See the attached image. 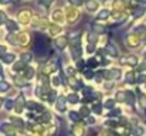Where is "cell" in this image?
<instances>
[{"mask_svg": "<svg viewBox=\"0 0 146 136\" xmlns=\"http://www.w3.org/2000/svg\"><path fill=\"white\" fill-rule=\"evenodd\" d=\"M30 61H31V55H30L29 52L21 55V62H30Z\"/></svg>", "mask_w": 146, "mask_h": 136, "instance_id": "obj_12", "label": "cell"}, {"mask_svg": "<svg viewBox=\"0 0 146 136\" xmlns=\"http://www.w3.org/2000/svg\"><path fill=\"white\" fill-rule=\"evenodd\" d=\"M113 105H115V102H113V99H108V101H106V102L104 103V106H105V108H109V109H111V108H112Z\"/></svg>", "mask_w": 146, "mask_h": 136, "instance_id": "obj_17", "label": "cell"}, {"mask_svg": "<svg viewBox=\"0 0 146 136\" xmlns=\"http://www.w3.org/2000/svg\"><path fill=\"white\" fill-rule=\"evenodd\" d=\"M94 111L99 113V111H101V105H95V106H94Z\"/></svg>", "mask_w": 146, "mask_h": 136, "instance_id": "obj_26", "label": "cell"}, {"mask_svg": "<svg viewBox=\"0 0 146 136\" xmlns=\"http://www.w3.org/2000/svg\"><path fill=\"white\" fill-rule=\"evenodd\" d=\"M132 133H133V136H143L145 135V128L136 125V126L132 129Z\"/></svg>", "mask_w": 146, "mask_h": 136, "instance_id": "obj_4", "label": "cell"}, {"mask_svg": "<svg viewBox=\"0 0 146 136\" xmlns=\"http://www.w3.org/2000/svg\"><path fill=\"white\" fill-rule=\"evenodd\" d=\"M68 101H70L71 103H77L80 99H78V95H75V94H71V95L68 96Z\"/></svg>", "mask_w": 146, "mask_h": 136, "instance_id": "obj_11", "label": "cell"}, {"mask_svg": "<svg viewBox=\"0 0 146 136\" xmlns=\"http://www.w3.org/2000/svg\"><path fill=\"white\" fill-rule=\"evenodd\" d=\"M54 84H55V85H57V84H60V78H57V77H55V78H54Z\"/></svg>", "mask_w": 146, "mask_h": 136, "instance_id": "obj_28", "label": "cell"}, {"mask_svg": "<svg viewBox=\"0 0 146 136\" xmlns=\"http://www.w3.org/2000/svg\"><path fill=\"white\" fill-rule=\"evenodd\" d=\"M116 99H119V101H125V91L118 92V94H116Z\"/></svg>", "mask_w": 146, "mask_h": 136, "instance_id": "obj_18", "label": "cell"}, {"mask_svg": "<svg viewBox=\"0 0 146 136\" xmlns=\"http://www.w3.org/2000/svg\"><path fill=\"white\" fill-rule=\"evenodd\" d=\"M138 82H146V75H141L138 78Z\"/></svg>", "mask_w": 146, "mask_h": 136, "instance_id": "obj_24", "label": "cell"}, {"mask_svg": "<svg viewBox=\"0 0 146 136\" xmlns=\"http://www.w3.org/2000/svg\"><path fill=\"white\" fill-rule=\"evenodd\" d=\"M109 16V10H102L99 14H98V19H106Z\"/></svg>", "mask_w": 146, "mask_h": 136, "instance_id": "obj_13", "label": "cell"}, {"mask_svg": "<svg viewBox=\"0 0 146 136\" xmlns=\"http://www.w3.org/2000/svg\"><path fill=\"white\" fill-rule=\"evenodd\" d=\"M126 81H128V82H133V81H135L133 72H128V74H126Z\"/></svg>", "mask_w": 146, "mask_h": 136, "instance_id": "obj_16", "label": "cell"}, {"mask_svg": "<svg viewBox=\"0 0 146 136\" xmlns=\"http://www.w3.org/2000/svg\"><path fill=\"white\" fill-rule=\"evenodd\" d=\"M138 3H141V4H146V0H136Z\"/></svg>", "mask_w": 146, "mask_h": 136, "instance_id": "obj_30", "label": "cell"}, {"mask_svg": "<svg viewBox=\"0 0 146 136\" xmlns=\"http://www.w3.org/2000/svg\"><path fill=\"white\" fill-rule=\"evenodd\" d=\"M87 7H88V10H95L98 7V4L94 0H88V1H87Z\"/></svg>", "mask_w": 146, "mask_h": 136, "instance_id": "obj_10", "label": "cell"}, {"mask_svg": "<svg viewBox=\"0 0 146 136\" xmlns=\"http://www.w3.org/2000/svg\"><path fill=\"white\" fill-rule=\"evenodd\" d=\"M10 90V84L6 81H0V92H7Z\"/></svg>", "mask_w": 146, "mask_h": 136, "instance_id": "obj_8", "label": "cell"}, {"mask_svg": "<svg viewBox=\"0 0 146 136\" xmlns=\"http://www.w3.org/2000/svg\"><path fill=\"white\" fill-rule=\"evenodd\" d=\"M72 4H75V6H81L82 4V0H70Z\"/></svg>", "mask_w": 146, "mask_h": 136, "instance_id": "obj_23", "label": "cell"}, {"mask_svg": "<svg viewBox=\"0 0 146 136\" xmlns=\"http://www.w3.org/2000/svg\"><path fill=\"white\" fill-rule=\"evenodd\" d=\"M65 43H67V38H60V45H57L60 50H62L65 47Z\"/></svg>", "mask_w": 146, "mask_h": 136, "instance_id": "obj_19", "label": "cell"}, {"mask_svg": "<svg viewBox=\"0 0 146 136\" xmlns=\"http://www.w3.org/2000/svg\"><path fill=\"white\" fill-rule=\"evenodd\" d=\"M0 105H1V99H0Z\"/></svg>", "mask_w": 146, "mask_h": 136, "instance_id": "obj_35", "label": "cell"}, {"mask_svg": "<svg viewBox=\"0 0 146 136\" xmlns=\"http://www.w3.org/2000/svg\"><path fill=\"white\" fill-rule=\"evenodd\" d=\"M43 3H46V4H48V3H51V0H41Z\"/></svg>", "mask_w": 146, "mask_h": 136, "instance_id": "obj_31", "label": "cell"}, {"mask_svg": "<svg viewBox=\"0 0 146 136\" xmlns=\"http://www.w3.org/2000/svg\"><path fill=\"white\" fill-rule=\"evenodd\" d=\"M0 1H1V3H9L10 0H0Z\"/></svg>", "mask_w": 146, "mask_h": 136, "instance_id": "obj_32", "label": "cell"}, {"mask_svg": "<svg viewBox=\"0 0 146 136\" xmlns=\"http://www.w3.org/2000/svg\"><path fill=\"white\" fill-rule=\"evenodd\" d=\"M7 103H6V108L7 109H11V106H13V103H11V101H6Z\"/></svg>", "mask_w": 146, "mask_h": 136, "instance_id": "obj_25", "label": "cell"}, {"mask_svg": "<svg viewBox=\"0 0 146 136\" xmlns=\"http://www.w3.org/2000/svg\"><path fill=\"white\" fill-rule=\"evenodd\" d=\"M106 52H108L111 57H116V55H118V50H116V47L113 44H109L106 47Z\"/></svg>", "mask_w": 146, "mask_h": 136, "instance_id": "obj_5", "label": "cell"}, {"mask_svg": "<svg viewBox=\"0 0 146 136\" xmlns=\"http://www.w3.org/2000/svg\"><path fill=\"white\" fill-rule=\"evenodd\" d=\"M108 78L109 80H119L121 78V71L119 70H109L108 71Z\"/></svg>", "mask_w": 146, "mask_h": 136, "instance_id": "obj_3", "label": "cell"}, {"mask_svg": "<svg viewBox=\"0 0 146 136\" xmlns=\"http://www.w3.org/2000/svg\"><path fill=\"white\" fill-rule=\"evenodd\" d=\"M7 27H9V30H10V31H13V30H17V24H16L14 21H9Z\"/></svg>", "mask_w": 146, "mask_h": 136, "instance_id": "obj_15", "label": "cell"}, {"mask_svg": "<svg viewBox=\"0 0 146 136\" xmlns=\"http://www.w3.org/2000/svg\"><path fill=\"white\" fill-rule=\"evenodd\" d=\"M6 20H7V17H6V14L0 11V24H1V23H4Z\"/></svg>", "mask_w": 146, "mask_h": 136, "instance_id": "obj_22", "label": "cell"}, {"mask_svg": "<svg viewBox=\"0 0 146 136\" xmlns=\"http://www.w3.org/2000/svg\"><path fill=\"white\" fill-rule=\"evenodd\" d=\"M70 119L75 122V121H78V119H80V116L77 115V112H74V111H71V112H70Z\"/></svg>", "mask_w": 146, "mask_h": 136, "instance_id": "obj_14", "label": "cell"}, {"mask_svg": "<svg viewBox=\"0 0 146 136\" xmlns=\"http://www.w3.org/2000/svg\"><path fill=\"white\" fill-rule=\"evenodd\" d=\"M119 113H121V111L119 109H115V111H111L109 116H119Z\"/></svg>", "mask_w": 146, "mask_h": 136, "instance_id": "obj_20", "label": "cell"}, {"mask_svg": "<svg viewBox=\"0 0 146 136\" xmlns=\"http://www.w3.org/2000/svg\"><path fill=\"white\" fill-rule=\"evenodd\" d=\"M145 62H146V51H145Z\"/></svg>", "mask_w": 146, "mask_h": 136, "instance_id": "obj_33", "label": "cell"}, {"mask_svg": "<svg viewBox=\"0 0 146 136\" xmlns=\"http://www.w3.org/2000/svg\"><path fill=\"white\" fill-rule=\"evenodd\" d=\"M57 109L61 111V112L65 111V103H64V98H62V96H60L58 101H57Z\"/></svg>", "mask_w": 146, "mask_h": 136, "instance_id": "obj_7", "label": "cell"}, {"mask_svg": "<svg viewBox=\"0 0 146 136\" xmlns=\"http://www.w3.org/2000/svg\"><path fill=\"white\" fill-rule=\"evenodd\" d=\"M123 1H126V3H129V0H123Z\"/></svg>", "mask_w": 146, "mask_h": 136, "instance_id": "obj_34", "label": "cell"}, {"mask_svg": "<svg viewBox=\"0 0 146 136\" xmlns=\"http://www.w3.org/2000/svg\"><path fill=\"white\" fill-rule=\"evenodd\" d=\"M82 115H88V109L87 108H82Z\"/></svg>", "mask_w": 146, "mask_h": 136, "instance_id": "obj_27", "label": "cell"}, {"mask_svg": "<svg viewBox=\"0 0 146 136\" xmlns=\"http://www.w3.org/2000/svg\"><path fill=\"white\" fill-rule=\"evenodd\" d=\"M14 60H16V55L14 54H6V55H3V62H6V64H10Z\"/></svg>", "mask_w": 146, "mask_h": 136, "instance_id": "obj_6", "label": "cell"}, {"mask_svg": "<svg viewBox=\"0 0 146 136\" xmlns=\"http://www.w3.org/2000/svg\"><path fill=\"white\" fill-rule=\"evenodd\" d=\"M34 48H36V52L37 54H43L47 50V40L43 36L37 34L36 36V45H34Z\"/></svg>", "mask_w": 146, "mask_h": 136, "instance_id": "obj_1", "label": "cell"}, {"mask_svg": "<svg viewBox=\"0 0 146 136\" xmlns=\"http://www.w3.org/2000/svg\"><path fill=\"white\" fill-rule=\"evenodd\" d=\"M138 71H139V72H143V71H146V62H143V64H139Z\"/></svg>", "mask_w": 146, "mask_h": 136, "instance_id": "obj_21", "label": "cell"}, {"mask_svg": "<svg viewBox=\"0 0 146 136\" xmlns=\"http://www.w3.org/2000/svg\"><path fill=\"white\" fill-rule=\"evenodd\" d=\"M1 54H4V47H0V57H1Z\"/></svg>", "mask_w": 146, "mask_h": 136, "instance_id": "obj_29", "label": "cell"}, {"mask_svg": "<svg viewBox=\"0 0 146 136\" xmlns=\"http://www.w3.org/2000/svg\"><path fill=\"white\" fill-rule=\"evenodd\" d=\"M145 7H139V9H135L133 10V16L135 17H141V16H143L145 14Z\"/></svg>", "mask_w": 146, "mask_h": 136, "instance_id": "obj_9", "label": "cell"}, {"mask_svg": "<svg viewBox=\"0 0 146 136\" xmlns=\"http://www.w3.org/2000/svg\"><path fill=\"white\" fill-rule=\"evenodd\" d=\"M121 62H122V64H129V65H136V64H138V57L129 55V57H126V58H122Z\"/></svg>", "mask_w": 146, "mask_h": 136, "instance_id": "obj_2", "label": "cell"}]
</instances>
